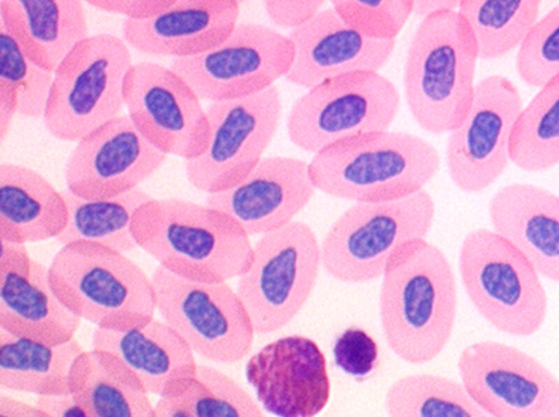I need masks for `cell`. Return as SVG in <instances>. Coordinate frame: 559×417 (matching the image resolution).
<instances>
[{
  "label": "cell",
  "mask_w": 559,
  "mask_h": 417,
  "mask_svg": "<svg viewBox=\"0 0 559 417\" xmlns=\"http://www.w3.org/2000/svg\"><path fill=\"white\" fill-rule=\"evenodd\" d=\"M461 382L492 417H559V379L518 347L479 341L457 358Z\"/></svg>",
  "instance_id": "cell-15"
},
{
  "label": "cell",
  "mask_w": 559,
  "mask_h": 417,
  "mask_svg": "<svg viewBox=\"0 0 559 417\" xmlns=\"http://www.w3.org/2000/svg\"><path fill=\"white\" fill-rule=\"evenodd\" d=\"M0 417H53L37 404H29L0 393Z\"/></svg>",
  "instance_id": "cell-42"
},
{
  "label": "cell",
  "mask_w": 559,
  "mask_h": 417,
  "mask_svg": "<svg viewBox=\"0 0 559 417\" xmlns=\"http://www.w3.org/2000/svg\"><path fill=\"white\" fill-rule=\"evenodd\" d=\"M477 60L475 40L457 10L420 21L407 49L403 83L421 129L443 134L459 126L474 95Z\"/></svg>",
  "instance_id": "cell-4"
},
{
  "label": "cell",
  "mask_w": 559,
  "mask_h": 417,
  "mask_svg": "<svg viewBox=\"0 0 559 417\" xmlns=\"http://www.w3.org/2000/svg\"><path fill=\"white\" fill-rule=\"evenodd\" d=\"M68 222V206L59 192L34 169L0 165V240L17 245L58 238Z\"/></svg>",
  "instance_id": "cell-26"
},
{
  "label": "cell",
  "mask_w": 559,
  "mask_h": 417,
  "mask_svg": "<svg viewBox=\"0 0 559 417\" xmlns=\"http://www.w3.org/2000/svg\"><path fill=\"white\" fill-rule=\"evenodd\" d=\"M331 4L347 25L383 40H395L413 14V0H333Z\"/></svg>",
  "instance_id": "cell-36"
},
{
  "label": "cell",
  "mask_w": 559,
  "mask_h": 417,
  "mask_svg": "<svg viewBox=\"0 0 559 417\" xmlns=\"http://www.w3.org/2000/svg\"><path fill=\"white\" fill-rule=\"evenodd\" d=\"M155 409L157 417H194L180 396L159 397Z\"/></svg>",
  "instance_id": "cell-43"
},
{
  "label": "cell",
  "mask_w": 559,
  "mask_h": 417,
  "mask_svg": "<svg viewBox=\"0 0 559 417\" xmlns=\"http://www.w3.org/2000/svg\"><path fill=\"white\" fill-rule=\"evenodd\" d=\"M36 404L53 417H90L72 394L38 396Z\"/></svg>",
  "instance_id": "cell-40"
},
{
  "label": "cell",
  "mask_w": 559,
  "mask_h": 417,
  "mask_svg": "<svg viewBox=\"0 0 559 417\" xmlns=\"http://www.w3.org/2000/svg\"><path fill=\"white\" fill-rule=\"evenodd\" d=\"M86 3L106 13L141 21L163 12L173 3V0H88Z\"/></svg>",
  "instance_id": "cell-39"
},
{
  "label": "cell",
  "mask_w": 559,
  "mask_h": 417,
  "mask_svg": "<svg viewBox=\"0 0 559 417\" xmlns=\"http://www.w3.org/2000/svg\"><path fill=\"white\" fill-rule=\"evenodd\" d=\"M510 158L526 172L559 165V76L523 107L511 136Z\"/></svg>",
  "instance_id": "cell-32"
},
{
  "label": "cell",
  "mask_w": 559,
  "mask_h": 417,
  "mask_svg": "<svg viewBox=\"0 0 559 417\" xmlns=\"http://www.w3.org/2000/svg\"><path fill=\"white\" fill-rule=\"evenodd\" d=\"M523 107L519 88L507 76L490 74L476 83L469 107L447 143V168L456 188L481 192L504 172Z\"/></svg>",
  "instance_id": "cell-14"
},
{
  "label": "cell",
  "mask_w": 559,
  "mask_h": 417,
  "mask_svg": "<svg viewBox=\"0 0 559 417\" xmlns=\"http://www.w3.org/2000/svg\"><path fill=\"white\" fill-rule=\"evenodd\" d=\"M288 37L294 45V60L285 79L307 91L345 74L379 72L395 46V40L362 35L333 8L320 10Z\"/></svg>",
  "instance_id": "cell-21"
},
{
  "label": "cell",
  "mask_w": 559,
  "mask_h": 417,
  "mask_svg": "<svg viewBox=\"0 0 559 417\" xmlns=\"http://www.w3.org/2000/svg\"><path fill=\"white\" fill-rule=\"evenodd\" d=\"M294 60L288 36L258 23H238L217 46L197 56L176 58L169 68L200 99L212 103L247 97L285 78Z\"/></svg>",
  "instance_id": "cell-13"
},
{
  "label": "cell",
  "mask_w": 559,
  "mask_h": 417,
  "mask_svg": "<svg viewBox=\"0 0 559 417\" xmlns=\"http://www.w3.org/2000/svg\"><path fill=\"white\" fill-rule=\"evenodd\" d=\"M68 222L57 238L61 245L84 241L127 253L138 247L132 231L136 211L152 196L135 188L112 198L85 199L63 191Z\"/></svg>",
  "instance_id": "cell-29"
},
{
  "label": "cell",
  "mask_w": 559,
  "mask_h": 417,
  "mask_svg": "<svg viewBox=\"0 0 559 417\" xmlns=\"http://www.w3.org/2000/svg\"><path fill=\"white\" fill-rule=\"evenodd\" d=\"M539 0H460L457 12L476 44L478 59L496 60L519 49L539 19Z\"/></svg>",
  "instance_id": "cell-30"
},
{
  "label": "cell",
  "mask_w": 559,
  "mask_h": 417,
  "mask_svg": "<svg viewBox=\"0 0 559 417\" xmlns=\"http://www.w3.org/2000/svg\"><path fill=\"white\" fill-rule=\"evenodd\" d=\"M92 348L118 359L148 394L179 396L197 378L194 353L179 334L155 317L128 329L95 327Z\"/></svg>",
  "instance_id": "cell-22"
},
{
  "label": "cell",
  "mask_w": 559,
  "mask_h": 417,
  "mask_svg": "<svg viewBox=\"0 0 559 417\" xmlns=\"http://www.w3.org/2000/svg\"><path fill=\"white\" fill-rule=\"evenodd\" d=\"M323 0H266L264 11L276 26L295 29L322 10Z\"/></svg>",
  "instance_id": "cell-38"
},
{
  "label": "cell",
  "mask_w": 559,
  "mask_h": 417,
  "mask_svg": "<svg viewBox=\"0 0 559 417\" xmlns=\"http://www.w3.org/2000/svg\"><path fill=\"white\" fill-rule=\"evenodd\" d=\"M83 352L75 337L50 345L0 329V388L37 397L71 394L73 369Z\"/></svg>",
  "instance_id": "cell-27"
},
{
  "label": "cell",
  "mask_w": 559,
  "mask_h": 417,
  "mask_svg": "<svg viewBox=\"0 0 559 417\" xmlns=\"http://www.w3.org/2000/svg\"><path fill=\"white\" fill-rule=\"evenodd\" d=\"M316 190L309 163L269 156L233 187L207 194L205 204L230 216L249 237L263 236L295 221Z\"/></svg>",
  "instance_id": "cell-19"
},
{
  "label": "cell",
  "mask_w": 559,
  "mask_h": 417,
  "mask_svg": "<svg viewBox=\"0 0 559 417\" xmlns=\"http://www.w3.org/2000/svg\"><path fill=\"white\" fill-rule=\"evenodd\" d=\"M80 323L51 288L48 267L29 255L26 245L1 241L0 329L57 345L72 339Z\"/></svg>",
  "instance_id": "cell-20"
},
{
  "label": "cell",
  "mask_w": 559,
  "mask_h": 417,
  "mask_svg": "<svg viewBox=\"0 0 559 417\" xmlns=\"http://www.w3.org/2000/svg\"><path fill=\"white\" fill-rule=\"evenodd\" d=\"M515 69L531 87L540 88L559 76V4L534 24L518 49Z\"/></svg>",
  "instance_id": "cell-35"
},
{
  "label": "cell",
  "mask_w": 559,
  "mask_h": 417,
  "mask_svg": "<svg viewBox=\"0 0 559 417\" xmlns=\"http://www.w3.org/2000/svg\"><path fill=\"white\" fill-rule=\"evenodd\" d=\"M124 106L138 130L166 155H200L209 135L206 110L190 85L169 67L134 63L124 83Z\"/></svg>",
  "instance_id": "cell-16"
},
{
  "label": "cell",
  "mask_w": 559,
  "mask_h": 417,
  "mask_svg": "<svg viewBox=\"0 0 559 417\" xmlns=\"http://www.w3.org/2000/svg\"><path fill=\"white\" fill-rule=\"evenodd\" d=\"M194 417H265L255 400L233 378L206 365L179 395Z\"/></svg>",
  "instance_id": "cell-33"
},
{
  "label": "cell",
  "mask_w": 559,
  "mask_h": 417,
  "mask_svg": "<svg viewBox=\"0 0 559 417\" xmlns=\"http://www.w3.org/2000/svg\"><path fill=\"white\" fill-rule=\"evenodd\" d=\"M400 108L394 83L379 72L325 81L296 99L286 120L298 148L317 154L343 140L389 130Z\"/></svg>",
  "instance_id": "cell-10"
},
{
  "label": "cell",
  "mask_w": 559,
  "mask_h": 417,
  "mask_svg": "<svg viewBox=\"0 0 559 417\" xmlns=\"http://www.w3.org/2000/svg\"><path fill=\"white\" fill-rule=\"evenodd\" d=\"M488 214L493 231L539 275L559 283V195L536 184L512 182L491 196Z\"/></svg>",
  "instance_id": "cell-24"
},
{
  "label": "cell",
  "mask_w": 559,
  "mask_h": 417,
  "mask_svg": "<svg viewBox=\"0 0 559 417\" xmlns=\"http://www.w3.org/2000/svg\"><path fill=\"white\" fill-rule=\"evenodd\" d=\"M132 65L124 39L114 34L84 39L53 73L43 116L47 131L58 140L78 143L120 116Z\"/></svg>",
  "instance_id": "cell-8"
},
{
  "label": "cell",
  "mask_w": 559,
  "mask_h": 417,
  "mask_svg": "<svg viewBox=\"0 0 559 417\" xmlns=\"http://www.w3.org/2000/svg\"><path fill=\"white\" fill-rule=\"evenodd\" d=\"M457 309L456 278L444 252L426 239L404 247L382 276L379 317L389 348L407 364L437 358Z\"/></svg>",
  "instance_id": "cell-1"
},
{
  "label": "cell",
  "mask_w": 559,
  "mask_h": 417,
  "mask_svg": "<svg viewBox=\"0 0 559 417\" xmlns=\"http://www.w3.org/2000/svg\"><path fill=\"white\" fill-rule=\"evenodd\" d=\"M388 417H492L462 382L432 373H415L393 381L384 394Z\"/></svg>",
  "instance_id": "cell-31"
},
{
  "label": "cell",
  "mask_w": 559,
  "mask_h": 417,
  "mask_svg": "<svg viewBox=\"0 0 559 417\" xmlns=\"http://www.w3.org/2000/svg\"><path fill=\"white\" fill-rule=\"evenodd\" d=\"M166 156L120 115L76 143L64 166L67 189L85 199L117 196L138 188Z\"/></svg>",
  "instance_id": "cell-17"
},
{
  "label": "cell",
  "mask_w": 559,
  "mask_h": 417,
  "mask_svg": "<svg viewBox=\"0 0 559 417\" xmlns=\"http://www.w3.org/2000/svg\"><path fill=\"white\" fill-rule=\"evenodd\" d=\"M439 151L401 131L360 134L313 155L309 171L317 190L355 203L384 202L425 189L437 175Z\"/></svg>",
  "instance_id": "cell-3"
},
{
  "label": "cell",
  "mask_w": 559,
  "mask_h": 417,
  "mask_svg": "<svg viewBox=\"0 0 559 417\" xmlns=\"http://www.w3.org/2000/svg\"><path fill=\"white\" fill-rule=\"evenodd\" d=\"M151 281L156 311L194 354L226 365L249 354L255 332L239 296L227 282L193 281L159 265Z\"/></svg>",
  "instance_id": "cell-11"
},
{
  "label": "cell",
  "mask_w": 559,
  "mask_h": 417,
  "mask_svg": "<svg viewBox=\"0 0 559 417\" xmlns=\"http://www.w3.org/2000/svg\"><path fill=\"white\" fill-rule=\"evenodd\" d=\"M459 4V0H413V13L423 20L440 12L455 11Z\"/></svg>",
  "instance_id": "cell-44"
},
{
  "label": "cell",
  "mask_w": 559,
  "mask_h": 417,
  "mask_svg": "<svg viewBox=\"0 0 559 417\" xmlns=\"http://www.w3.org/2000/svg\"><path fill=\"white\" fill-rule=\"evenodd\" d=\"M136 245L167 271L193 281L221 283L249 267V235L227 214L181 199H154L135 213Z\"/></svg>",
  "instance_id": "cell-2"
},
{
  "label": "cell",
  "mask_w": 559,
  "mask_h": 417,
  "mask_svg": "<svg viewBox=\"0 0 559 417\" xmlns=\"http://www.w3.org/2000/svg\"><path fill=\"white\" fill-rule=\"evenodd\" d=\"M463 288L479 315L504 334L527 337L547 315L538 272L507 239L487 228L468 231L460 246Z\"/></svg>",
  "instance_id": "cell-7"
},
{
  "label": "cell",
  "mask_w": 559,
  "mask_h": 417,
  "mask_svg": "<svg viewBox=\"0 0 559 417\" xmlns=\"http://www.w3.org/2000/svg\"><path fill=\"white\" fill-rule=\"evenodd\" d=\"M321 267L320 242L305 222L293 221L261 236L236 293L255 334L290 323L310 298Z\"/></svg>",
  "instance_id": "cell-9"
},
{
  "label": "cell",
  "mask_w": 559,
  "mask_h": 417,
  "mask_svg": "<svg viewBox=\"0 0 559 417\" xmlns=\"http://www.w3.org/2000/svg\"><path fill=\"white\" fill-rule=\"evenodd\" d=\"M282 109L276 85L247 97L212 103L206 109L205 148L186 160L188 181L207 194L239 182L263 158L278 128Z\"/></svg>",
  "instance_id": "cell-12"
},
{
  "label": "cell",
  "mask_w": 559,
  "mask_h": 417,
  "mask_svg": "<svg viewBox=\"0 0 559 417\" xmlns=\"http://www.w3.org/2000/svg\"><path fill=\"white\" fill-rule=\"evenodd\" d=\"M245 376L262 408L275 417H316L330 400L325 356L304 335L264 345L248 359Z\"/></svg>",
  "instance_id": "cell-18"
},
{
  "label": "cell",
  "mask_w": 559,
  "mask_h": 417,
  "mask_svg": "<svg viewBox=\"0 0 559 417\" xmlns=\"http://www.w3.org/2000/svg\"><path fill=\"white\" fill-rule=\"evenodd\" d=\"M48 277L62 303L95 327L128 329L155 315L151 277L126 253L84 241L63 245Z\"/></svg>",
  "instance_id": "cell-5"
},
{
  "label": "cell",
  "mask_w": 559,
  "mask_h": 417,
  "mask_svg": "<svg viewBox=\"0 0 559 417\" xmlns=\"http://www.w3.org/2000/svg\"><path fill=\"white\" fill-rule=\"evenodd\" d=\"M376 341L362 329L348 327L334 342L333 358L336 366L354 378L370 374L378 360Z\"/></svg>",
  "instance_id": "cell-37"
},
{
  "label": "cell",
  "mask_w": 559,
  "mask_h": 417,
  "mask_svg": "<svg viewBox=\"0 0 559 417\" xmlns=\"http://www.w3.org/2000/svg\"><path fill=\"white\" fill-rule=\"evenodd\" d=\"M236 0H173L163 12L141 21L124 20V41L148 56L187 58L221 44L238 24Z\"/></svg>",
  "instance_id": "cell-23"
},
{
  "label": "cell",
  "mask_w": 559,
  "mask_h": 417,
  "mask_svg": "<svg viewBox=\"0 0 559 417\" xmlns=\"http://www.w3.org/2000/svg\"><path fill=\"white\" fill-rule=\"evenodd\" d=\"M0 81L14 90L19 114L32 118L44 116L53 73L29 59L1 21Z\"/></svg>",
  "instance_id": "cell-34"
},
{
  "label": "cell",
  "mask_w": 559,
  "mask_h": 417,
  "mask_svg": "<svg viewBox=\"0 0 559 417\" xmlns=\"http://www.w3.org/2000/svg\"><path fill=\"white\" fill-rule=\"evenodd\" d=\"M0 21L26 56L52 73L88 37L79 0H0Z\"/></svg>",
  "instance_id": "cell-25"
},
{
  "label": "cell",
  "mask_w": 559,
  "mask_h": 417,
  "mask_svg": "<svg viewBox=\"0 0 559 417\" xmlns=\"http://www.w3.org/2000/svg\"><path fill=\"white\" fill-rule=\"evenodd\" d=\"M19 114L17 97L11 85L0 81V141L7 138L14 116Z\"/></svg>",
  "instance_id": "cell-41"
},
{
  "label": "cell",
  "mask_w": 559,
  "mask_h": 417,
  "mask_svg": "<svg viewBox=\"0 0 559 417\" xmlns=\"http://www.w3.org/2000/svg\"><path fill=\"white\" fill-rule=\"evenodd\" d=\"M435 216L436 204L426 189L397 200L355 203L320 242L321 266L342 283L378 279L404 247L426 239Z\"/></svg>",
  "instance_id": "cell-6"
},
{
  "label": "cell",
  "mask_w": 559,
  "mask_h": 417,
  "mask_svg": "<svg viewBox=\"0 0 559 417\" xmlns=\"http://www.w3.org/2000/svg\"><path fill=\"white\" fill-rule=\"evenodd\" d=\"M71 394L90 417H157L141 382L103 350L92 348L79 357Z\"/></svg>",
  "instance_id": "cell-28"
}]
</instances>
